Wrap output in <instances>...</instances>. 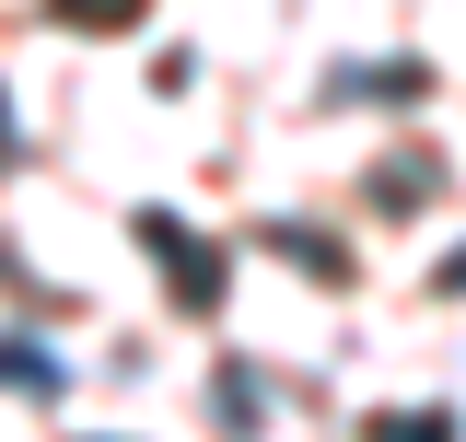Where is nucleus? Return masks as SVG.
Listing matches in <instances>:
<instances>
[{"instance_id":"1","label":"nucleus","mask_w":466,"mask_h":442,"mask_svg":"<svg viewBox=\"0 0 466 442\" xmlns=\"http://www.w3.org/2000/svg\"><path fill=\"white\" fill-rule=\"evenodd\" d=\"M140 245L164 256V279H175V303H210V291H222V268L198 256V233H187V221H175V210H152V221H140Z\"/></svg>"},{"instance_id":"2","label":"nucleus","mask_w":466,"mask_h":442,"mask_svg":"<svg viewBox=\"0 0 466 442\" xmlns=\"http://www.w3.org/2000/svg\"><path fill=\"white\" fill-rule=\"evenodd\" d=\"M443 279H455V291H466V256H455V268H443Z\"/></svg>"}]
</instances>
